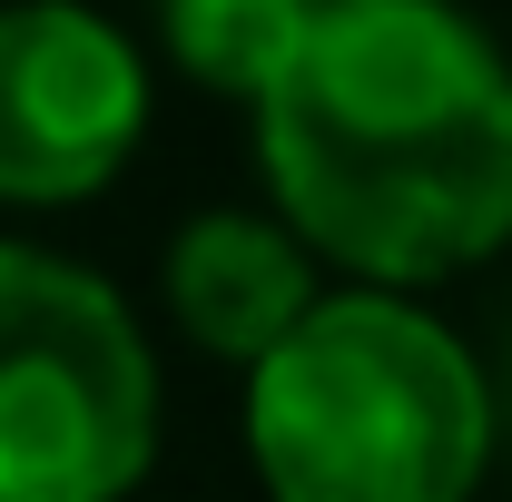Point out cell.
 <instances>
[{"instance_id":"obj_1","label":"cell","mask_w":512,"mask_h":502,"mask_svg":"<svg viewBox=\"0 0 512 502\" xmlns=\"http://www.w3.org/2000/svg\"><path fill=\"white\" fill-rule=\"evenodd\" d=\"M247 119L266 207L345 286L434 296L512 247V60L463 0H325Z\"/></svg>"},{"instance_id":"obj_2","label":"cell","mask_w":512,"mask_h":502,"mask_svg":"<svg viewBox=\"0 0 512 502\" xmlns=\"http://www.w3.org/2000/svg\"><path fill=\"white\" fill-rule=\"evenodd\" d=\"M503 453V384L424 296L325 286L247 365L266 502H473Z\"/></svg>"},{"instance_id":"obj_3","label":"cell","mask_w":512,"mask_h":502,"mask_svg":"<svg viewBox=\"0 0 512 502\" xmlns=\"http://www.w3.org/2000/svg\"><path fill=\"white\" fill-rule=\"evenodd\" d=\"M158 463V345L119 286L0 237V502H128Z\"/></svg>"},{"instance_id":"obj_4","label":"cell","mask_w":512,"mask_h":502,"mask_svg":"<svg viewBox=\"0 0 512 502\" xmlns=\"http://www.w3.org/2000/svg\"><path fill=\"white\" fill-rule=\"evenodd\" d=\"M158 119V69L99 0H0V207L50 217L128 178Z\"/></svg>"},{"instance_id":"obj_5","label":"cell","mask_w":512,"mask_h":502,"mask_svg":"<svg viewBox=\"0 0 512 502\" xmlns=\"http://www.w3.org/2000/svg\"><path fill=\"white\" fill-rule=\"evenodd\" d=\"M316 296H325V266L276 207H197L158 256V306L178 325V345H197L207 365H237V375Z\"/></svg>"},{"instance_id":"obj_6","label":"cell","mask_w":512,"mask_h":502,"mask_svg":"<svg viewBox=\"0 0 512 502\" xmlns=\"http://www.w3.org/2000/svg\"><path fill=\"white\" fill-rule=\"evenodd\" d=\"M316 10L325 0H138L158 60L197 89H217V99H237V109L276 79V60L306 40Z\"/></svg>"}]
</instances>
